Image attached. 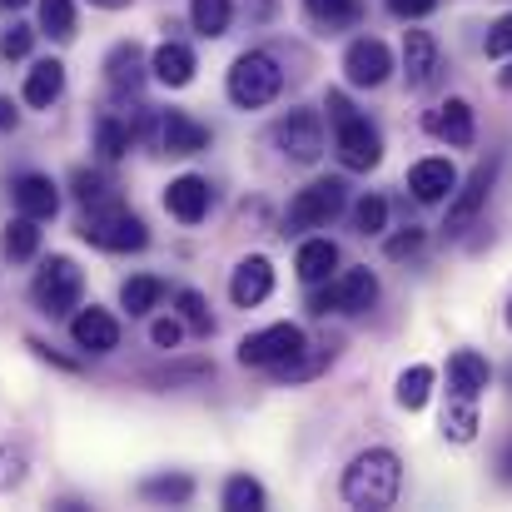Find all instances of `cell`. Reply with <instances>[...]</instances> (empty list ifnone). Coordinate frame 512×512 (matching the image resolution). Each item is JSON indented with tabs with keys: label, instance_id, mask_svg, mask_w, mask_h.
Instances as JSON below:
<instances>
[{
	"label": "cell",
	"instance_id": "cell-1",
	"mask_svg": "<svg viewBox=\"0 0 512 512\" xmlns=\"http://www.w3.org/2000/svg\"><path fill=\"white\" fill-rule=\"evenodd\" d=\"M343 503L358 512H388L403 493V458L393 448H363L348 468H343L339 483Z\"/></svg>",
	"mask_w": 512,
	"mask_h": 512
},
{
	"label": "cell",
	"instance_id": "cell-2",
	"mask_svg": "<svg viewBox=\"0 0 512 512\" xmlns=\"http://www.w3.org/2000/svg\"><path fill=\"white\" fill-rule=\"evenodd\" d=\"M279 90H284V70L269 50H244L224 75V95L239 110H264V105L279 100Z\"/></svg>",
	"mask_w": 512,
	"mask_h": 512
},
{
	"label": "cell",
	"instance_id": "cell-3",
	"mask_svg": "<svg viewBox=\"0 0 512 512\" xmlns=\"http://www.w3.org/2000/svg\"><path fill=\"white\" fill-rule=\"evenodd\" d=\"M80 239L105 249V254H140L150 244V229H145L140 214H130L125 204L110 199V204H90L80 214Z\"/></svg>",
	"mask_w": 512,
	"mask_h": 512
},
{
	"label": "cell",
	"instance_id": "cell-4",
	"mask_svg": "<svg viewBox=\"0 0 512 512\" xmlns=\"http://www.w3.org/2000/svg\"><path fill=\"white\" fill-rule=\"evenodd\" d=\"M80 294H85V274H80V264H75L70 254H50V259L40 264L35 284H30V299H35V309H40L45 319L75 314V309H80Z\"/></svg>",
	"mask_w": 512,
	"mask_h": 512
},
{
	"label": "cell",
	"instance_id": "cell-5",
	"mask_svg": "<svg viewBox=\"0 0 512 512\" xmlns=\"http://www.w3.org/2000/svg\"><path fill=\"white\" fill-rule=\"evenodd\" d=\"M378 304V274L373 269H339L329 284H314V299L309 309L319 319L339 314V319H353V314H368Z\"/></svg>",
	"mask_w": 512,
	"mask_h": 512
},
{
	"label": "cell",
	"instance_id": "cell-6",
	"mask_svg": "<svg viewBox=\"0 0 512 512\" xmlns=\"http://www.w3.org/2000/svg\"><path fill=\"white\" fill-rule=\"evenodd\" d=\"M498 170H503V160L498 155H488V160H478L468 179H458V189H453V199H448V219H443V234L448 239H463L473 224H478V214L488 209V199H493V184H498Z\"/></svg>",
	"mask_w": 512,
	"mask_h": 512
},
{
	"label": "cell",
	"instance_id": "cell-7",
	"mask_svg": "<svg viewBox=\"0 0 512 512\" xmlns=\"http://www.w3.org/2000/svg\"><path fill=\"white\" fill-rule=\"evenodd\" d=\"M343 204H348V184L343 179H314V184H304L294 199H289V214H284V224L299 234V229H324V224H334L343 214Z\"/></svg>",
	"mask_w": 512,
	"mask_h": 512
},
{
	"label": "cell",
	"instance_id": "cell-8",
	"mask_svg": "<svg viewBox=\"0 0 512 512\" xmlns=\"http://www.w3.org/2000/svg\"><path fill=\"white\" fill-rule=\"evenodd\" d=\"M334 150H339L343 170L368 174V170H378V160H383V135H378V125L368 115L348 110V115L334 120Z\"/></svg>",
	"mask_w": 512,
	"mask_h": 512
},
{
	"label": "cell",
	"instance_id": "cell-9",
	"mask_svg": "<svg viewBox=\"0 0 512 512\" xmlns=\"http://www.w3.org/2000/svg\"><path fill=\"white\" fill-rule=\"evenodd\" d=\"M304 348H309V334H304L299 324H269V329H259V334H249V339L239 343V363L274 373L279 363L299 358Z\"/></svg>",
	"mask_w": 512,
	"mask_h": 512
},
{
	"label": "cell",
	"instance_id": "cell-10",
	"mask_svg": "<svg viewBox=\"0 0 512 512\" xmlns=\"http://www.w3.org/2000/svg\"><path fill=\"white\" fill-rule=\"evenodd\" d=\"M274 145L294 165H319L324 160V115L319 110H289L274 125Z\"/></svg>",
	"mask_w": 512,
	"mask_h": 512
},
{
	"label": "cell",
	"instance_id": "cell-11",
	"mask_svg": "<svg viewBox=\"0 0 512 512\" xmlns=\"http://www.w3.org/2000/svg\"><path fill=\"white\" fill-rule=\"evenodd\" d=\"M393 50L378 40V35H358L348 50H343V80L353 90H378L388 75H393Z\"/></svg>",
	"mask_w": 512,
	"mask_h": 512
},
{
	"label": "cell",
	"instance_id": "cell-12",
	"mask_svg": "<svg viewBox=\"0 0 512 512\" xmlns=\"http://www.w3.org/2000/svg\"><path fill=\"white\" fill-rule=\"evenodd\" d=\"M423 130H428L433 140L453 145V150H468V145L478 140V120H473V105H468V100H458V95H448L443 105H433V110L423 115Z\"/></svg>",
	"mask_w": 512,
	"mask_h": 512
},
{
	"label": "cell",
	"instance_id": "cell-13",
	"mask_svg": "<svg viewBox=\"0 0 512 512\" xmlns=\"http://www.w3.org/2000/svg\"><path fill=\"white\" fill-rule=\"evenodd\" d=\"M443 70V45L433 30H408L403 35V80L408 90H428Z\"/></svg>",
	"mask_w": 512,
	"mask_h": 512
},
{
	"label": "cell",
	"instance_id": "cell-14",
	"mask_svg": "<svg viewBox=\"0 0 512 512\" xmlns=\"http://www.w3.org/2000/svg\"><path fill=\"white\" fill-rule=\"evenodd\" d=\"M70 339H75V348H85V353H115L120 348V319L110 309H100V304L75 309L70 314Z\"/></svg>",
	"mask_w": 512,
	"mask_h": 512
},
{
	"label": "cell",
	"instance_id": "cell-15",
	"mask_svg": "<svg viewBox=\"0 0 512 512\" xmlns=\"http://www.w3.org/2000/svg\"><path fill=\"white\" fill-rule=\"evenodd\" d=\"M155 135H160V150H165V155H179V160L209 150V125H199V120L184 115V110H165L160 125H155Z\"/></svg>",
	"mask_w": 512,
	"mask_h": 512
},
{
	"label": "cell",
	"instance_id": "cell-16",
	"mask_svg": "<svg viewBox=\"0 0 512 512\" xmlns=\"http://www.w3.org/2000/svg\"><path fill=\"white\" fill-rule=\"evenodd\" d=\"M269 294H274V264H269L264 254L239 259L234 274H229V299H234L239 309H259Z\"/></svg>",
	"mask_w": 512,
	"mask_h": 512
},
{
	"label": "cell",
	"instance_id": "cell-17",
	"mask_svg": "<svg viewBox=\"0 0 512 512\" xmlns=\"http://www.w3.org/2000/svg\"><path fill=\"white\" fill-rule=\"evenodd\" d=\"M209 204H214V189H209L204 174H179V179H170V189H165V209H170L179 224H204L209 219Z\"/></svg>",
	"mask_w": 512,
	"mask_h": 512
},
{
	"label": "cell",
	"instance_id": "cell-18",
	"mask_svg": "<svg viewBox=\"0 0 512 512\" xmlns=\"http://www.w3.org/2000/svg\"><path fill=\"white\" fill-rule=\"evenodd\" d=\"M150 75H155V70H150V60H145V50H140L135 40H120V45L105 55V80H110L115 95H140V85H145Z\"/></svg>",
	"mask_w": 512,
	"mask_h": 512
},
{
	"label": "cell",
	"instance_id": "cell-19",
	"mask_svg": "<svg viewBox=\"0 0 512 512\" xmlns=\"http://www.w3.org/2000/svg\"><path fill=\"white\" fill-rule=\"evenodd\" d=\"M408 189H413V199H418V204H443V199H453V189H458V170H453V160H443V155L418 160V165L408 170Z\"/></svg>",
	"mask_w": 512,
	"mask_h": 512
},
{
	"label": "cell",
	"instance_id": "cell-20",
	"mask_svg": "<svg viewBox=\"0 0 512 512\" xmlns=\"http://www.w3.org/2000/svg\"><path fill=\"white\" fill-rule=\"evenodd\" d=\"M10 199L30 219H55L60 214V189H55L50 174H15L10 179Z\"/></svg>",
	"mask_w": 512,
	"mask_h": 512
},
{
	"label": "cell",
	"instance_id": "cell-21",
	"mask_svg": "<svg viewBox=\"0 0 512 512\" xmlns=\"http://www.w3.org/2000/svg\"><path fill=\"white\" fill-rule=\"evenodd\" d=\"M488 383H493V363H488L483 353L458 348V353L448 358V393H458V398H483Z\"/></svg>",
	"mask_w": 512,
	"mask_h": 512
},
{
	"label": "cell",
	"instance_id": "cell-22",
	"mask_svg": "<svg viewBox=\"0 0 512 512\" xmlns=\"http://www.w3.org/2000/svg\"><path fill=\"white\" fill-rule=\"evenodd\" d=\"M294 274L314 289V284H329L339 274V244L334 239H304L299 254H294Z\"/></svg>",
	"mask_w": 512,
	"mask_h": 512
},
{
	"label": "cell",
	"instance_id": "cell-23",
	"mask_svg": "<svg viewBox=\"0 0 512 512\" xmlns=\"http://www.w3.org/2000/svg\"><path fill=\"white\" fill-rule=\"evenodd\" d=\"M150 70H155V80L160 85H170V90H184L189 80H194V70H199V60H194V50L184 45V40H165L155 55H150Z\"/></svg>",
	"mask_w": 512,
	"mask_h": 512
},
{
	"label": "cell",
	"instance_id": "cell-24",
	"mask_svg": "<svg viewBox=\"0 0 512 512\" xmlns=\"http://www.w3.org/2000/svg\"><path fill=\"white\" fill-rule=\"evenodd\" d=\"M20 95H25L30 110H50V105L65 95V65H60V60H35Z\"/></svg>",
	"mask_w": 512,
	"mask_h": 512
},
{
	"label": "cell",
	"instance_id": "cell-25",
	"mask_svg": "<svg viewBox=\"0 0 512 512\" xmlns=\"http://www.w3.org/2000/svg\"><path fill=\"white\" fill-rule=\"evenodd\" d=\"M165 279H155V274H135V279H125L120 284V309L130 314V319H145V314H155L160 304H165Z\"/></svg>",
	"mask_w": 512,
	"mask_h": 512
},
{
	"label": "cell",
	"instance_id": "cell-26",
	"mask_svg": "<svg viewBox=\"0 0 512 512\" xmlns=\"http://www.w3.org/2000/svg\"><path fill=\"white\" fill-rule=\"evenodd\" d=\"M135 125L130 120H120V115H100V125H95V150H100V160L105 165H115V160H125L130 150H135Z\"/></svg>",
	"mask_w": 512,
	"mask_h": 512
},
{
	"label": "cell",
	"instance_id": "cell-27",
	"mask_svg": "<svg viewBox=\"0 0 512 512\" xmlns=\"http://www.w3.org/2000/svg\"><path fill=\"white\" fill-rule=\"evenodd\" d=\"M433 383H438V373H433L428 363L403 368V373H398V388H393L398 408H403V413H423V408H428V398H433Z\"/></svg>",
	"mask_w": 512,
	"mask_h": 512
},
{
	"label": "cell",
	"instance_id": "cell-28",
	"mask_svg": "<svg viewBox=\"0 0 512 512\" xmlns=\"http://www.w3.org/2000/svg\"><path fill=\"white\" fill-rule=\"evenodd\" d=\"M35 224H40V219H30V214H20V219L5 224V234H0V254H5V264H25V259L40 254V229H35Z\"/></svg>",
	"mask_w": 512,
	"mask_h": 512
},
{
	"label": "cell",
	"instance_id": "cell-29",
	"mask_svg": "<svg viewBox=\"0 0 512 512\" xmlns=\"http://www.w3.org/2000/svg\"><path fill=\"white\" fill-rule=\"evenodd\" d=\"M478 398H458L448 393V408H443V438L448 443H473L478 438Z\"/></svg>",
	"mask_w": 512,
	"mask_h": 512
},
{
	"label": "cell",
	"instance_id": "cell-30",
	"mask_svg": "<svg viewBox=\"0 0 512 512\" xmlns=\"http://www.w3.org/2000/svg\"><path fill=\"white\" fill-rule=\"evenodd\" d=\"M189 25H194L204 40L229 35V25H234V0H189Z\"/></svg>",
	"mask_w": 512,
	"mask_h": 512
},
{
	"label": "cell",
	"instance_id": "cell-31",
	"mask_svg": "<svg viewBox=\"0 0 512 512\" xmlns=\"http://www.w3.org/2000/svg\"><path fill=\"white\" fill-rule=\"evenodd\" d=\"M140 498H145V503L179 508V503H189V498H194V478H189V473H155V478H145V483H140Z\"/></svg>",
	"mask_w": 512,
	"mask_h": 512
},
{
	"label": "cell",
	"instance_id": "cell-32",
	"mask_svg": "<svg viewBox=\"0 0 512 512\" xmlns=\"http://www.w3.org/2000/svg\"><path fill=\"white\" fill-rule=\"evenodd\" d=\"M219 503H224L229 512H264V508H269V493H264V483H259V478H249V473H234V478L224 483Z\"/></svg>",
	"mask_w": 512,
	"mask_h": 512
},
{
	"label": "cell",
	"instance_id": "cell-33",
	"mask_svg": "<svg viewBox=\"0 0 512 512\" xmlns=\"http://www.w3.org/2000/svg\"><path fill=\"white\" fill-rule=\"evenodd\" d=\"M304 10L324 25V30H348L363 20V0H304Z\"/></svg>",
	"mask_w": 512,
	"mask_h": 512
},
{
	"label": "cell",
	"instance_id": "cell-34",
	"mask_svg": "<svg viewBox=\"0 0 512 512\" xmlns=\"http://www.w3.org/2000/svg\"><path fill=\"white\" fill-rule=\"evenodd\" d=\"M329 363H334V348H304L299 358L279 363V368H274V378H279V383H304V378H319Z\"/></svg>",
	"mask_w": 512,
	"mask_h": 512
},
{
	"label": "cell",
	"instance_id": "cell-35",
	"mask_svg": "<svg viewBox=\"0 0 512 512\" xmlns=\"http://www.w3.org/2000/svg\"><path fill=\"white\" fill-rule=\"evenodd\" d=\"M40 30L50 40H75V0H40Z\"/></svg>",
	"mask_w": 512,
	"mask_h": 512
},
{
	"label": "cell",
	"instance_id": "cell-36",
	"mask_svg": "<svg viewBox=\"0 0 512 512\" xmlns=\"http://www.w3.org/2000/svg\"><path fill=\"white\" fill-rule=\"evenodd\" d=\"M353 229L368 234V239L383 234V229H388V199H383V194H363V199L353 204Z\"/></svg>",
	"mask_w": 512,
	"mask_h": 512
},
{
	"label": "cell",
	"instance_id": "cell-37",
	"mask_svg": "<svg viewBox=\"0 0 512 512\" xmlns=\"http://www.w3.org/2000/svg\"><path fill=\"white\" fill-rule=\"evenodd\" d=\"M110 189H115V184H110L100 170H75L70 174V194H75L85 209H90V204H110V199H115Z\"/></svg>",
	"mask_w": 512,
	"mask_h": 512
},
{
	"label": "cell",
	"instance_id": "cell-38",
	"mask_svg": "<svg viewBox=\"0 0 512 512\" xmlns=\"http://www.w3.org/2000/svg\"><path fill=\"white\" fill-rule=\"evenodd\" d=\"M174 304H179V319H184L194 334H204V339L214 334V319H209V304H204V294H199V289H179V294H174Z\"/></svg>",
	"mask_w": 512,
	"mask_h": 512
},
{
	"label": "cell",
	"instance_id": "cell-39",
	"mask_svg": "<svg viewBox=\"0 0 512 512\" xmlns=\"http://www.w3.org/2000/svg\"><path fill=\"white\" fill-rule=\"evenodd\" d=\"M25 478H30V458H25V448L0 443V493H15Z\"/></svg>",
	"mask_w": 512,
	"mask_h": 512
},
{
	"label": "cell",
	"instance_id": "cell-40",
	"mask_svg": "<svg viewBox=\"0 0 512 512\" xmlns=\"http://www.w3.org/2000/svg\"><path fill=\"white\" fill-rule=\"evenodd\" d=\"M483 55H488V60H512V10H508V15H498V20L488 25Z\"/></svg>",
	"mask_w": 512,
	"mask_h": 512
},
{
	"label": "cell",
	"instance_id": "cell-41",
	"mask_svg": "<svg viewBox=\"0 0 512 512\" xmlns=\"http://www.w3.org/2000/svg\"><path fill=\"white\" fill-rule=\"evenodd\" d=\"M423 244H428V234H423L418 224H408L403 234H393V239L383 244V254H388V259H413V254H418Z\"/></svg>",
	"mask_w": 512,
	"mask_h": 512
},
{
	"label": "cell",
	"instance_id": "cell-42",
	"mask_svg": "<svg viewBox=\"0 0 512 512\" xmlns=\"http://www.w3.org/2000/svg\"><path fill=\"white\" fill-rule=\"evenodd\" d=\"M30 45H35V30H30V25H10V30L0 35V55H5V60H25Z\"/></svg>",
	"mask_w": 512,
	"mask_h": 512
},
{
	"label": "cell",
	"instance_id": "cell-43",
	"mask_svg": "<svg viewBox=\"0 0 512 512\" xmlns=\"http://www.w3.org/2000/svg\"><path fill=\"white\" fill-rule=\"evenodd\" d=\"M184 329H189V324H184V319H155V324H150V343H155V348H165V353H170V348H179V343H184Z\"/></svg>",
	"mask_w": 512,
	"mask_h": 512
},
{
	"label": "cell",
	"instance_id": "cell-44",
	"mask_svg": "<svg viewBox=\"0 0 512 512\" xmlns=\"http://www.w3.org/2000/svg\"><path fill=\"white\" fill-rule=\"evenodd\" d=\"M199 378H214V363H179V368L155 373V383H199Z\"/></svg>",
	"mask_w": 512,
	"mask_h": 512
},
{
	"label": "cell",
	"instance_id": "cell-45",
	"mask_svg": "<svg viewBox=\"0 0 512 512\" xmlns=\"http://www.w3.org/2000/svg\"><path fill=\"white\" fill-rule=\"evenodd\" d=\"M388 10H393L398 20H423V15L438 10V0H388Z\"/></svg>",
	"mask_w": 512,
	"mask_h": 512
},
{
	"label": "cell",
	"instance_id": "cell-46",
	"mask_svg": "<svg viewBox=\"0 0 512 512\" xmlns=\"http://www.w3.org/2000/svg\"><path fill=\"white\" fill-rule=\"evenodd\" d=\"M25 348H35V353H40L45 363H55V368H65V373H80V363H75V358H60V353H50V348H45L40 339H30Z\"/></svg>",
	"mask_w": 512,
	"mask_h": 512
},
{
	"label": "cell",
	"instance_id": "cell-47",
	"mask_svg": "<svg viewBox=\"0 0 512 512\" xmlns=\"http://www.w3.org/2000/svg\"><path fill=\"white\" fill-rule=\"evenodd\" d=\"M15 125H20V110H15V105H10V100L0 95V135H10Z\"/></svg>",
	"mask_w": 512,
	"mask_h": 512
},
{
	"label": "cell",
	"instance_id": "cell-48",
	"mask_svg": "<svg viewBox=\"0 0 512 512\" xmlns=\"http://www.w3.org/2000/svg\"><path fill=\"white\" fill-rule=\"evenodd\" d=\"M498 478L512 483V438H503V448H498Z\"/></svg>",
	"mask_w": 512,
	"mask_h": 512
},
{
	"label": "cell",
	"instance_id": "cell-49",
	"mask_svg": "<svg viewBox=\"0 0 512 512\" xmlns=\"http://www.w3.org/2000/svg\"><path fill=\"white\" fill-rule=\"evenodd\" d=\"M90 5H100V10H125V5H135V0H90Z\"/></svg>",
	"mask_w": 512,
	"mask_h": 512
},
{
	"label": "cell",
	"instance_id": "cell-50",
	"mask_svg": "<svg viewBox=\"0 0 512 512\" xmlns=\"http://www.w3.org/2000/svg\"><path fill=\"white\" fill-rule=\"evenodd\" d=\"M498 85H503V90H512V65L503 70V75H498Z\"/></svg>",
	"mask_w": 512,
	"mask_h": 512
},
{
	"label": "cell",
	"instance_id": "cell-51",
	"mask_svg": "<svg viewBox=\"0 0 512 512\" xmlns=\"http://www.w3.org/2000/svg\"><path fill=\"white\" fill-rule=\"evenodd\" d=\"M20 5H30V0H0V10H20Z\"/></svg>",
	"mask_w": 512,
	"mask_h": 512
},
{
	"label": "cell",
	"instance_id": "cell-52",
	"mask_svg": "<svg viewBox=\"0 0 512 512\" xmlns=\"http://www.w3.org/2000/svg\"><path fill=\"white\" fill-rule=\"evenodd\" d=\"M503 319H508V329H512V299H508V309H503Z\"/></svg>",
	"mask_w": 512,
	"mask_h": 512
},
{
	"label": "cell",
	"instance_id": "cell-53",
	"mask_svg": "<svg viewBox=\"0 0 512 512\" xmlns=\"http://www.w3.org/2000/svg\"><path fill=\"white\" fill-rule=\"evenodd\" d=\"M508 388H512V368H508Z\"/></svg>",
	"mask_w": 512,
	"mask_h": 512
}]
</instances>
